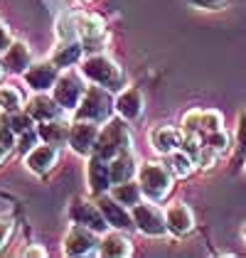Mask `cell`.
Listing matches in <instances>:
<instances>
[{
	"mask_svg": "<svg viewBox=\"0 0 246 258\" xmlns=\"http://www.w3.org/2000/svg\"><path fill=\"white\" fill-rule=\"evenodd\" d=\"M96 231H91L89 226H82V224H74L69 229V234L64 236V243H61V251L67 256H86L96 248Z\"/></svg>",
	"mask_w": 246,
	"mask_h": 258,
	"instance_id": "10",
	"label": "cell"
},
{
	"mask_svg": "<svg viewBox=\"0 0 246 258\" xmlns=\"http://www.w3.org/2000/svg\"><path fill=\"white\" fill-rule=\"evenodd\" d=\"M64 111L59 103L54 99H47L44 94H37V96H32L30 103H27V113L32 116L35 120H52V118H59V113Z\"/></svg>",
	"mask_w": 246,
	"mask_h": 258,
	"instance_id": "21",
	"label": "cell"
},
{
	"mask_svg": "<svg viewBox=\"0 0 246 258\" xmlns=\"http://www.w3.org/2000/svg\"><path fill=\"white\" fill-rule=\"evenodd\" d=\"M217 131H222V116L217 111H190L182 118V133L190 138L205 140Z\"/></svg>",
	"mask_w": 246,
	"mask_h": 258,
	"instance_id": "5",
	"label": "cell"
},
{
	"mask_svg": "<svg viewBox=\"0 0 246 258\" xmlns=\"http://www.w3.org/2000/svg\"><path fill=\"white\" fill-rule=\"evenodd\" d=\"M69 18H72V27H74V37L82 44H89L94 49V44H99L106 37V25L99 15L77 13V15H69Z\"/></svg>",
	"mask_w": 246,
	"mask_h": 258,
	"instance_id": "7",
	"label": "cell"
},
{
	"mask_svg": "<svg viewBox=\"0 0 246 258\" xmlns=\"http://www.w3.org/2000/svg\"><path fill=\"white\" fill-rule=\"evenodd\" d=\"M187 3L200 10H222L226 5V0H187Z\"/></svg>",
	"mask_w": 246,
	"mask_h": 258,
	"instance_id": "31",
	"label": "cell"
},
{
	"mask_svg": "<svg viewBox=\"0 0 246 258\" xmlns=\"http://www.w3.org/2000/svg\"><path fill=\"white\" fill-rule=\"evenodd\" d=\"M82 74L89 81L99 84L108 91H121L126 84V74L123 69L106 54H91L82 61Z\"/></svg>",
	"mask_w": 246,
	"mask_h": 258,
	"instance_id": "1",
	"label": "cell"
},
{
	"mask_svg": "<svg viewBox=\"0 0 246 258\" xmlns=\"http://www.w3.org/2000/svg\"><path fill=\"white\" fill-rule=\"evenodd\" d=\"M10 44H13V37H10V30H8V25H3V22H0V52L5 54Z\"/></svg>",
	"mask_w": 246,
	"mask_h": 258,
	"instance_id": "32",
	"label": "cell"
},
{
	"mask_svg": "<svg viewBox=\"0 0 246 258\" xmlns=\"http://www.w3.org/2000/svg\"><path fill=\"white\" fill-rule=\"evenodd\" d=\"M111 184H113V179H111V165H108V160L94 155V158L89 160V192L91 195H103Z\"/></svg>",
	"mask_w": 246,
	"mask_h": 258,
	"instance_id": "18",
	"label": "cell"
},
{
	"mask_svg": "<svg viewBox=\"0 0 246 258\" xmlns=\"http://www.w3.org/2000/svg\"><path fill=\"white\" fill-rule=\"evenodd\" d=\"M8 153H10V150H8V148H3V145H0V162H3V160L8 158Z\"/></svg>",
	"mask_w": 246,
	"mask_h": 258,
	"instance_id": "35",
	"label": "cell"
},
{
	"mask_svg": "<svg viewBox=\"0 0 246 258\" xmlns=\"http://www.w3.org/2000/svg\"><path fill=\"white\" fill-rule=\"evenodd\" d=\"M13 229H15V219L8 217V214H0V248L8 243V238L13 234Z\"/></svg>",
	"mask_w": 246,
	"mask_h": 258,
	"instance_id": "29",
	"label": "cell"
},
{
	"mask_svg": "<svg viewBox=\"0 0 246 258\" xmlns=\"http://www.w3.org/2000/svg\"><path fill=\"white\" fill-rule=\"evenodd\" d=\"M57 155H59V153H57V148H54L52 143L35 145V148H30V153H27V158H25V165H27V170L35 172V175H47V172L54 167Z\"/></svg>",
	"mask_w": 246,
	"mask_h": 258,
	"instance_id": "14",
	"label": "cell"
},
{
	"mask_svg": "<svg viewBox=\"0 0 246 258\" xmlns=\"http://www.w3.org/2000/svg\"><path fill=\"white\" fill-rule=\"evenodd\" d=\"M133 172H136V162H133V155H131L128 150L111 160V179H113V184L131 179Z\"/></svg>",
	"mask_w": 246,
	"mask_h": 258,
	"instance_id": "24",
	"label": "cell"
},
{
	"mask_svg": "<svg viewBox=\"0 0 246 258\" xmlns=\"http://www.w3.org/2000/svg\"><path fill=\"white\" fill-rule=\"evenodd\" d=\"M184 143V133L177 128H170V125H158L153 133H150V145L155 153L160 155H170L175 150H180Z\"/></svg>",
	"mask_w": 246,
	"mask_h": 258,
	"instance_id": "15",
	"label": "cell"
},
{
	"mask_svg": "<svg viewBox=\"0 0 246 258\" xmlns=\"http://www.w3.org/2000/svg\"><path fill=\"white\" fill-rule=\"evenodd\" d=\"M32 116L30 113H20V111H13L10 113V118H8V123H10V128L15 131V133H27L30 131V125H32Z\"/></svg>",
	"mask_w": 246,
	"mask_h": 258,
	"instance_id": "28",
	"label": "cell"
},
{
	"mask_svg": "<svg viewBox=\"0 0 246 258\" xmlns=\"http://www.w3.org/2000/svg\"><path fill=\"white\" fill-rule=\"evenodd\" d=\"M99 207H101L103 217L108 221V226H113V229H131V226H136V221H133V214H128L126 212V204L121 202H116L113 197H101L99 199Z\"/></svg>",
	"mask_w": 246,
	"mask_h": 258,
	"instance_id": "17",
	"label": "cell"
},
{
	"mask_svg": "<svg viewBox=\"0 0 246 258\" xmlns=\"http://www.w3.org/2000/svg\"><path fill=\"white\" fill-rule=\"evenodd\" d=\"M84 81L79 77H74V74H64L57 79L54 84V89H52V94H54V101L59 103L64 111H77V106H79V101L84 96Z\"/></svg>",
	"mask_w": 246,
	"mask_h": 258,
	"instance_id": "8",
	"label": "cell"
},
{
	"mask_svg": "<svg viewBox=\"0 0 246 258\" xmlns=\"http://www.w3.org/2000/svg\"><path fill=\"white\" fill-rule=\"evenodd\" d=\"M99 253L108 258H123V256H131L133 253V246L121 234V229H116V231L101 236V241H99Z\"/></svg>",
	"mask_w": 246,
	"mask_h": 258,
	"instance_id": "19",
	"label": "cell"
},
{
	"mask_svg": "<svg viewBox=\"0 0 246 258\" xmlns=\"http://www.w3.org/2000/svg\"><path fill=\"white\" fill-rule=\"evenodd\" d=\"M57 79H59V74H57V67H54L52 61H37V64H30V69L25 72L27 86L35 89V91L54 89Z\"/></svg>",
	"mask_w": 246,
	"mask_h": 258,
	"instance_id": "13",
	"label": "cell"
},
{
	"mask_svg": "<svg viewBox=\"0 0 246 258\" xmlns=\"http://www.w3.org/2000/svg\"><path fill=\"white\" fill-rule=\"evenodd\" d=\"M69 214H72V221L74 224H82V226H89L91 231H96V234H101L103 229L108 226V221L103 217L101 207L99 204H89V202H74L72 204V209H69Z\"/></svg>",
	"mask_w": 246,
	"mask_h": 258,
	"instance_id": "11",
	"label": "cell"
},
{
	"mask_svg": "<svg viewBox=\"0 0 246 258\" xmlns=\"http://www.w3.org/2000/svg\"><path fill=\"white\" fill-rule=\"evenodd\" d=\"M20 106H22V96L18 89H13V86H0V111L13 113V111H20Z\"/></svg>",
	"mask_w": 246,
	"mask_h": 258,
	"instance_id": "27",
	"label": "cell"
},
{
	"mask_svg": "<svg viewBox=\"0 0 246 258\" xmlns=\"http://www.w3.org/2000/svg\"><path fill=\"white\" fill-rule=\"evenodd\" d=\"M133 221H136V229L145 236H165L167 234L165 214L155 204H141L138 202L133 207Z\"/></svg>",
	"mask_w": 246,
	"mask_h": 258,
	"instance_id": "6",
	"label": "cell"
},
{
	"mask_svg": "<svg viewBox=\"0 0 246 258\" xmlns=\"http://www.w3.org/2000/svg\"><path fill=\"white\" fill-rule=\"evenodd\" d=\"M113 108L118 111V116L123 120H138L143 116V94L138 89H126L121 91L116 101H113Z\"/></svg>",
	"mask_w": 246,
	"mask_h": 258,
	"instance_id": "16",
	"label": "cell"
},
{
	"mask_svg": "<svg viewBox=\"0 0 246 258\" xmlns=\"http://www.w3.org/2000/svg\"><path fill=\"white\" fill-rule=\"evenodd\" d=\"M96 138H99V128H96L94 120L77 118L72 123V128H69V145L79 155H91L94 145H96Z\"/></svg>",
	"mask_w": 246,
	"mask_h": 258,
	"instance_id": "9",
	"label": "cell"
},
{
	"mask_svg": "<svg viewBox=\"0 0 246 258\" xmlns=\"http://www.w3.org/2000/svg\"><path fill=\"white\" fill-rule=\"evenodd\" d=\"M0 77H3V67H0Z\"/></svg>",
	"mask_w": 246,
	"mask_h": 258,
	"instance_id": "36",
	"label": "cell"
},
{
	"mask_svg": "<svg viewBox=\"0 0 246 258\" xmlns=\"http://www.w3.org/2000/svg\"><path fill=\"white\" fill-rule=\"evenodd\" d=\"M128 148H131V133H128V125L123 123V118L106 120V125L99 131L94 153L103 160H113L116 155L126 153Z\"/></svg>",
	"mask_w": 246,
	"mask_h": 258,
	"instance_id": "2",
	"label": "cell"
},
{
	"mask_svg": "<svg viewBox=\"0 0 246 258\" xmlns=\"http://www.w3.org/2000/svg\"><path fill=\"white\" fill-rule=\"evenodd\" d=\"M141 195H143L141 184H136V182H131V179L118 182V184L111 187V197L116 199V202H121V204H126V207H136V204L141 202Z\"/></svg>",
	"mask_w": 246,
	"mask_h": 258,
	"instance_id": "23",
	"label": "cell"
},
{
	"mask_svg": "<svg viewBox=\"0 0 246 258\" xmlns=\"http://www.w3.org/2000/svg\"><path fill=\"white\" fill-rule=\"evenodd\" d=\"M32 64V52L25 42H13L5 52V67L13 74H25Z\"/></svg>",
	"mask_w": 246,
	"mask_h": 258,
	"instance_id": "20",
	"label": "cell"
},
{
	"mask_svg": "<svg viewBox=\"0 0 246 258\" xmlns=\"http://www.w3.org/2000/svg\"><path fill=\"white\" fill-rule=\"evenodd\" d=\"M236 138H239V148L246 153V111L239 116V131H236Z\"/></svg>",
	"mask_w": 246,
	"mask_h": 258,
	"instance_id": "33",
	"label": "cell"
},
{
	"mask_svg": "<svg viewBox=\"0 0 246 258\" xmlns=\"http://www.w3.org/2000/svg\"><path fill=\"white\" fill-rule=\"evenodd\" d=\"M69 123L59 118H52V120H42L37 125V133L44 143H52V145H59L64 140H69Z\"/></svg>",
	"mask_w": 246,
	"mask_h": 258,
	"instance_id": "22",
	"label": "cell"
},
{
	"mask_svg": "<svg viewBox=\"0 0 246 258\" xmlns=\"http://www.w3.org/2000/svg\"><path fill=\"white\" fill-rule=\"evenodd\" d=\"M0 145L8 148V150L15 148V131H13L10 123H5V120H0Z\"/></svg>",
	"mask_w": 246,
	"mask_h": 258,
	"instance_id": "30",
	"label": "cell"
},
{
	"mask_svg": "<svg viewBox=\"0 0 246 258\" xmlns=\"http://www.w3.org/2000/svg\"><path fill=\"white\" fill-rule=\"evenodd\" d=\"M192 167H195V160L190 158V153H184L182 148L175 150V153H170V170L177 177H187L192 172Z\"/></svg>",
	"mask_w": 246,
	"mask_h": 258,
	"instance_id": "26",
	"label": "cell"
},
{
	"mask_svg": "<svg viewBox=\"0 0 246 258\" xmlns=\"http://www.w3.org/2000/svg\"><path fill=\"white\" fill-rule=\"evenodd\" d=\"M22 256H44V248H25Z\"/></svg>",
	"mask_w": 246,
	"mask_h": 258,
	"instance_id": "34",
	"label": "cell"
},
{
	"mask_svg": "<svg viewBox=\"0 0 246 258\" xmlns=\"http://www.w3.org/2000/svg\"><path fill=\"white\" fill-rule=\"evenodd\" d=\"M244 238H246V226H244Z\"/></svg>",
	"mask_w": 246,
	"mask_h": 258,
	"instance_id": "37",
	"label": "cell"
},
{
	"mask_svg": "<svg viewBox=\"0 0 246 258\" xmlns=\"http://www.w3.org/2000/svg\"><path fill=\"white\" fill-rule=\"evenodd\" d=\"M172 170L170 165L163 162H145L138 170V184L143 189V195L153 202H160L163 197H167V192L172 189Z\"/></svg>",
	"mask_w": 246,
	"mask_h": 258,
	"instance_id": "3",
	"label": "cell"
},
{
	"mask_svg": "<svg viewBox=\"0 0 246 258\" xmlns=\"http://www.w3.org/2000/svg\"><path fill=\"white\" fill-rule=\"evenodd\" d=\"M82 42H72V40H67V42H61L59 47L54 49V54H52V64L54 67H72L74 61L82 57V47H79Z\"/></svg>",
	"mask_w": 246,
	"mask_h": 258,
	"instance_id": "25",
	"label": "cell"
},
{
	"mask_svg": "<svg viewBox=\"0 0 246 258\" xmlns=\"http://www.w3.org/2000/svg\"><path fill=\"white\" fill-rule=\"evenodd\" d=\"M111 108H113V101L108 96V89H103V86L96 84V86H89L84 91L82 101L77 106V118L103 123V120H108V116H111Z\"/></svg>",
	"mask_w": 246,
	"mask_h": 258,
	"instance_id": "4",
	"label": "cell"
},
{
	"mask_svg": "<svg viewBox=\"0 0 246 258\" xmlns=\"http://www.w3.org/2000/svg\"><path fill=\"white\" fill-rule=\"evenodd\" d=\"M165 221H167V231L175 234V236H187L192 229H195V217H192V209L182 204V202H175L165 209Z\"/></svg>",
	"mask_w": 246,
	"mask_h": 258,
	"instance_id": "12",
	"label": "cell"
}]
</instances>
